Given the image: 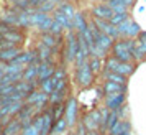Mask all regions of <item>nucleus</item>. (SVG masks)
Here are the masks:
<instances>
[{"instance_id": "1", "label": "nucleus", "mask_w": 146, "mask_h": 135, "mask_svg": "<svg viewBox=\"0 0 146 135\" xmlns=\"http://www.w3.org/2000/svg\"><path fill=\"white\" fill-rule=\"evenodd\" d=\"M135 46L136 38H120L113 43L110 54L121 63H135Z\"/></svg>"}, {"instance_id": "2", "label": "nucleus", "mask_w": 146, "mask_h": 135, "mask_svg": "<svg viewBox=\"0 0 146 135\" xmlns=\"http://www.w3.org/2000/svg\"><path fill=\"white\" fill-rule=\"evenodd\" d=\"M94 81H95V74L90 69L89 61L76 68V71H74V84L79 89H89L94 84Z\"/></svg>"}, {"instance_id": "3", "label": "nucleus", "mask_w": 146, "mask_h": 135, "mask_svg": "<svg viewBox=\"0 0 146 135\" xmlns=\"http://www.w3.org/2000/svg\"><path fill=\"white\" fill-rule=\"evenodd\" d=\"M79 51V36L76 31H66L64 45H62V54L66 63H74Z\"/></svg>"}, {"instance_id": "4", "label": "nucleus", "mask_w": 146, "mask_h": 135, "mask_svg": "<svg viewBox=\"0 0 146 135\" xmlns=\"http://www.w3.org/2000/svg\"><path fill=\"white\" fill-rule=\"evenodd\" d=\"M64 117H66L69 128H74L79 124V102L74 96H69L66 99V109H64Z\"/></svg>"}, {"instance_id": "5", "label": "nucleus", "mask_w": 146, "mask_h": 135, "mask_svg": "<svg viewBox=\"0 0 146 135\" xmlns=\"http://www.w3.org/2000/svg\"><path fill=\"white\" fill-rule=\"evenodd\" d=\"M118 31L121 38H138V35L141 33V27L133 18H126L123 23L118 25Z\"/></svg>"}, {"instance_id": "6", "label": "nucleus", "mask_w": 146, "mask_h": 135, "mask_svg": "<svg viewBox=\"0 0 146 135\" xmlns=\"http://www.w3.org/2000/svg\"><path fill=\"white\" fill-rule=\"evenodd\" d=\"M126 102V94L118 92V94H105L104 96V107L108 110H118L125 106Z\"/></svg>"}, {"instance_id": "7", "label": "nucleus", "mask_w": 146, "mask_h": 135, "mask_svg": "<svg viewBox=\"0 0 146 135\" xmlns=\"http://www.w3.org/2000/svg\"><path fill=\"white\" fill-rule=\"evenodd\" d=\"M66 99H67V78H64V79H61L58 82L53 94L49 96V106L59 104V102H66Z\"/></svg>"}, {"instance_id": "8", "label": "nucleus", "mask_w": 146, "mask_h": 135, "mask_svg": "<svg viewBox=\"0 0 146 135\" xmlns=\"http://www.w3.org/2000/svg\"><path fill=\"white\" fill-rule=\"evenodd\" d=\"M56 63L54 61H41L40 69H38V84L43 81H46L49 78H53V74L56 73Z\"/></svg>"}, {"instance_id": "9", "label": "nucleus", "mask_w": 146, "mask_h": 135, "mask_svg": "<svg viewBox=\"0 0 146 135\" xmlns=\"http://www.w3.org/2000/svg\"><path fill=\"white\" fill-rule=\"evenodd\" d=\"M40 59L33 61L31 64H28L21 74V79L27 82H31V84H38V69H40Z\"/></svg>"}, {"instance_id": "10", "label": "nucleus", "mask_w": 146, "mask_h": 135, "mask_svg": "<svg viewBox=\"0 0 146 135\" xmlns=\"http://www.w3.org/2000/svg\"><path fill=\"white\" fill-rule=\"evenodd\" d=\"M92 17H97V18H102V20H112L113 17V10L107 3H104V2H100V3H97V5H94L92 7Z\"/></svg>"}, {"instance_id": "11", "label": "nucleus", "mask_w": 146, "mask_h": 135, "mask_svg": "<svg viewBox=\"0 0 146 135\" xmlns=\"http://www.w3.org/2000/svg\"><path fill=\"white\" fill-rule=\"evenodd\" d=\"M62 36H56L53 33H40V43L46 45L48 48H53L54 51H58V48L62 45Z\"/></svg>"}, {"instance_id": "12", "label": "nucleus", "mask_w": 146, "mask_h": 135, "mask_svg": "<svg viewBox=\"0 0 146 135\" xmlns=\"http://www.w3.org/2000/svg\"><path fill=\"white\" fill-rule=\"evenodd\" d=\"M126 132H131V122L128 120V119H120V120L108 130V135H123V134H126Z\"/></svg>"}, {"instance_id": "13", "label": "nucleus", "mask_w": 146, "mask_h": 135, "mask_svg": "<svg viewBox=\"0 0 146 135\" xmlns=\"http://www.w3.org/2000/svg\"><path fill=\"white\" fill-rule=\"evenodd\" d=\"M128 86H123V84H118V82H112V81H104L102 84V92L105 94H118V92H125Z\"/></svg>"}, {"instance_id": "14", "label": "nucleus", "mask_w": 146, "mask_h": 135, "mask_svg": "<svg viewBox=\"0 0 146 135\" xmlns=\"http://www.w3.org/2000/svg\"><path fill=\"white\" fill-rule=\"evenodd\" d=\"M89 25H90V21L86 18V15L82 12H77L76 17H74V31L77 35H82L89 28Z\"/></svg>"}, {"instance_id": "15", "label": "nucleus", "mask_w": 146, "mask_h": 135, "mask_svg": "<svg viewBox=\"0 0 146 135\" xmlns=\"http://www.w3.org/2000/svg\"><path fill=\"white\" fill-rule=\"evenodd\" d=\"M49 15H51V13H46V12L40 10V8H36V10H33V8H31V15H30V27L40 28L41 23L46 20Z\"/></svg>"}, {"instance_id": "16", "label": "nucleus", "mask_w": 146, "mask_h": 135, "mask_svg": "<svg viewBox=\"0 0 146 135\" xmlns=\"http://www.w3.org/2000/svg\"><path fill=\"white\" fill-rule=\"evenodd\" d=\"M21 53V48L20 46H15V48H8V49H0V63H13L15 58Z\"/></svg>"}, {"instance_id": "17", "label": "nucleus", "mask_w": 146, "mask_h": 135, "mask_svg": "<svg viewBox=\"0 0 146 135\" xmlns=\"http://www.w3.org/2000/svg\"><path fill=\"white\" fill-rule=\"evenodd\" d=\"M35 89H36V84H31V82H27V81H18L15 84V92L17 94H20L23 99H27L28 96L33 92Z\"/></svg>"}, {"instance_id": "18", "label": "nucleus", "mask_w": 146, "mask_h": 135, "mask_svg": "<svg viewBox=\"0 0 146 135\" xmlns=\"http://www.w3.org/2000/svg\"><path fill=\"white\" fill-rule=\"evenodd\" d=\"M36 53H38V59L40 61H53V56L56 54L53 48H48L46 45H43V43H38L36 45Z\"/></svg>"}, {"instance_id": "19", "label": "nucleus", "mask_w": 146, "mask_h": 135, "mask_svg": "<svg viewBox=\"0 0 146 135\" xmlns=\"http://www.w3.org/2000/svg\"><path fill=\"white\" fill-rule=\"evenodd\" d=\"M58 10L59 12H62V13L66 15L67 18H69V21L71 23H74V17H76V13H77V10L74 8V5L71 3V2H67V0H62L59 3V7H58Z\"/></svg>"}, {"instance_id": "20", "label": "nucleus", "mask_w": 146, "mask_h": 135, "mask_svg": "<svg viewBox=\"0 0 146 135\" xmlns=\"http://www.w3.org/2000/svg\"><path fill=\"white\" fill-rule=\"evenodd\" d=\"M102 78H104V81H112V82L123 84V86H128V78L120 74V73H102Z\"/></svg>"}, {"instance_id": "21", "label": "nucleus", "mask_w": 146, "mask_h": 135, "mask_svg": "<svg viewBox=\"0 0 146 135\" xmlns=\"http://www.w3.org/2000/svg\"><path fill=\"white\" fill-rule=\"evenodd\" d=\"M89 64H90V69L95 76H99L104 73V58H99V56H90L89 58Z\"/></svg>"}, {"instance_id": "22", "label": "nucleus", "mask_w": 146, "mask_h": 135, "mask_svg": "<svg viewBox=\"0 0 146 135\" xmlns=\"http://www.w3.org/2000/svg\"><path fill=\"white\" fill-rule=\"evenodd\" d=\"M58 82H59V79H56V78H49V79H46V81H43V82H40V89L44 92V94H48V96H51L53 94V91H54V88L58 86Z\"/></svg>"}, {"instance_id": "23", "label": "nucleus", "mask_w": 146, "mask_h": 135, "mask_svg": "<svg viewBox=\"0 0 146 135\" xmlns=\"http://www.w3.org/2000/svg\"><path fill=\"white\" fill-rule=\"evenodd\" d=\"M135 71H136V64H135V63H121V61H120L118 68H117V73L126 76V78H130Z\"/></svg>"}, {"instance_id": "24", "label": "nucleus", "mask_w": 146, "mask_h": 135, "mask_svg": "<svg viewBox=\"0 0 146 135\" xmlns=\"http://www.w3.org/2000/svg\"><path fill=\"white\" fill-rule=\"evenodd\" d=\"M67 130H69V124H67V120H66V117L62 115L59 120H56L54 122V127H53V132H56V134H66Z\"/></svg>"}, {"instance_id": "25", "label": "nucleus", "mask_w": 146, "mask_h": 135, "mask_svg": "<svg viewBox=\"0 0 146 135\" xmlns=\"http://www.w3.org/2000/svg\"><path fill=\"white\" fill-rule=\"evenodd\" d=\"M146 59V45H143L141 41L136 40V46H135V61L139 63V61Z\"/></svg>"}, {"instance_id": "26", "label": "nucleus", "mask_w": 146, "mask_h": 135, "mask_svg": "<svg viewBox=\"0 0 146 135\" xmlns=\"http://www.w3.org/2000/svg\"><path fill=\"white\" fill-rule=\"evenodd\" d=\"M61 2H62V0H46V2H44V3L40 7V10L46 12V13H53L54 10L59 7Z\"/></svg>"}, {"instance_id": "27", "label": "nucleus", "mask_w": 146, "mask_h": 135, "mask_svg": "<svg viewBox=\"0 0 146 135\" xmlns=\"http://www.w3.org/2000/svg\"><path fill=\"white\" fill-rule=\"evenodd\" d=\"M51 110H53V117H54V122L59 120L61 117L64 115V109H66V102H59V104H54V106H49Z\"/></svg>"}, {"instance_id": "28", "label": "nucleus", "mask_w": 146, "mask_h": 135, "mask_svg": "<svg viewBox=\"0 0 146 135\" xmlns=\"http://www.w3.org/2000/svg\"><path fill=\"white\" fill-rule=\"evenodd\" d=\"M25 68H27V66H23V64H17V63H8L7 68H5V73H7V74H23Z\"/></svg>"}, {"instance_id": "29", "label": "nucleus", "mask_w": 146, "mask_h": 135, "mask_svg": "<svg viewBox=\"0 0 146 135\" xmlns=\"http://www.w3.org/2000/svg\"><path fill=\"white\" fill-rule=\"evenodd\" d=\"M53 23H54V18H53V15H49L46 20L41 23V27L38 28V31H40V33H49L51 28H53Z\"/></svg>"}, {"instance_id": "30", "label": "nucleus", "mask_w": 146, "mask_h": 135, "mask_svg": "<svg viewBox=\"0 0 146 135\" xmlns=\"http://www.w3.org/2000/svg\"><path fill=\"white\" fill-rule=\"evenodd\" d=\"M126 18H130V13H128V12H126V13H115V12H113V17H112V20H110V23H113V25L118 27L120 23H123Z\"/></svg>"}, {"instance_id": "31", "label": "nucleus", "mask_w": 146, "mask_h": 135, "mask_svg": "<svg viewBox=\"0 0 146 135\" xmlns=\"http://www.w3.org/2000/svg\"><path fill=\"white\" fill-rule=\"evenodd\" d=\"M64 30H66V28L62 27L61 23H58V21L54 20V23H53V28H51V31H49V33L56 35V36H62V35H64Z\"/></svg>"}, {"instance_id": "32", "label": "nucleus", "mask_w": 146, "mask_h": 135, "mask_svg": "<svg viewBox=\"0 0 146 135\" xmlns=\"http://www.w3.org/2000/svg\"><path fill=\"white\" fill-rule=\"evenodd\" d=\"M40 134H41V132H40L36 127H35L33 124H31L30 127H25V128H23L20 135H40Z\"/></svg>"}, {"instance_id": "33", "label": "nucleus", "mask_w": 146, "mask_h": 135, "mask_svg": "<svg viewBox=\"0 0 146 135\" xmlns=\"http://www.w3.org/2000/svg\"><path fill=\"white\" fill-rule=\"evenodd\" d=\"M76 134H79V135H87V134H89V130L86 128V125H84L82 122H79V124L76 125Z\"/></svg>"}, {"instance_id": "34", "label": "nucleus", "mask_w": 146, "mask_h": 135, "mask_svg": "<svg viewBox=\"0 0 146 135\" xmlns=\"http://www.w3.org/2000/svg\"><path fill=\"white\" fill-rule=\"evenodd\" d=\"M44 2H46V0H30V8L36 10V8H40Z\"/></svg>"}, {"instance_id": "35", "label": "nucleus", "mask_w": 146, "mask_h": 135, "mask_svg": "<svg viewBox=\"0 0 146 135\" xmlns=\"http://www.w3.org/2000/svg\"><path fill=\"white\" fill-rule=\"evenodd\" d=\"M138 41H141L143 45H146V30H141V33L138 35V38H136Z\"/></svg>"}, {"instance_id": "36", "label": "nucleus", "mask_w": 146, "mask_h": 135, "mask_svg": "<svg viewBox=\"0 0 146 135\" xmlns=\"http://www.w3.org/2000/svg\"><path fill=\"white\" fill-rule=\"evenodd\" d=\"M87 135H102V134H100V130H94V132H89Z\"/></svg>"}, {"instance_id": "37", "label": "nucleus", "mask_w": 146, "mask_h": 135, "mask_svg": "<svg viewBox=\"0 0 146 135\" xmlns=\"http://www.w3.org/2000/svg\"><path fill=\"white\" fill-rule=\"evenodd\" d=\"M3 74H5V68H3V69H0V81H2V78H3Z\"/></svg>"}, {"instance_id": "38", "label": "nucleus", "mask_w": 146, "mask_h": 135, "mask_svg": "<svg viewBox=\"0 0 146 135\" xmlns=\"http://www.w3.org/2000/svg\"><path fill=\"white\" fill-rule=\"evenodd\" d=\"M102 2H105V3H110V2H115V0H102Z\"/></svg>"}, {"instance_id": "39", "label": "nucleus", "mask_w": 146, "mask_h": 135, "mask_svg": "<svg viewBox=\"0 0 146 135\" xmlns=\"http://www.w3.org/2000/svg\"><path fill=\"white\" fill-rule=\"evenodd\" d=\"M49 135H61V134H56V132H51Z\"/></svg>"}, {"instance_id": "40", "label": "nucleus", "mask_w": 146, "mask_h": 135, "mask_svg": "<svg viewBox=\"0 0 146 135\" xmlns=\"http://www.w3.org/2000/svg\"><path fill=\"white\" fill-rule=\"evenodd\" d=\"M123 135H133L131 132H126V134H123Z\"/></svg>"}, {"instance_id": "41", "label": "nucleus", "mask_w": 146, "mask_h": 135, "mask_svg": "<svg viewBox=\"0 0 146 135\" xmlns=\"http://www.w3.org/2000/svg\"><path fill=\"white\" fill-rule=\"evenodd\" d=\"M69 135H79V134H76V132H71V134H69Z\"/></svg>"}]
</instances>
